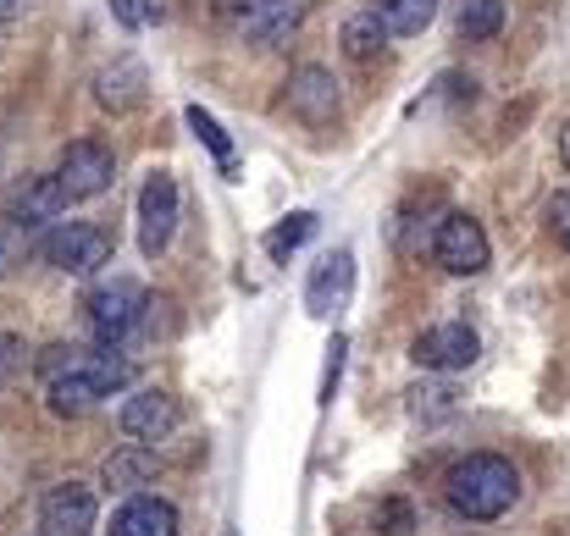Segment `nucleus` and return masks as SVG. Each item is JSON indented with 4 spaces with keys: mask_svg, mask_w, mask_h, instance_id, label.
<instances>
[{
    "mask_svg": "<svg viewBox=\"0 0 570 536\" xmlns=\"http://www.w3.org/2000/svg\"><path fill=\"white\" fill-rule=\"evenodd\" d=\"M184 117H189V128H194V133H199V145H205V150L216 156V167H222V172L233 178V145H227V133H222V122H216L210 111H199V106H189Z\"/></svg>",
    "mask_w": 570,
    "mask_h": 536,
    "instance_id": "obj_24",
    "label": "nucleus"
},
{
    "mask_svg": "<svg viewBox=\"0 0 570 536\" xmlns=\"http://www.w3.org/2000/svg\"><path fill=\"white\" fill-rule=\"evenodd\" d=\"M311 238H316V210H294V216H283L261 244H266V255H272V260H288V255H299Z\"/></svg>",
    "mask_w": 570,
    "mask_h": 536,
    "instance_id": "obj_20",
    "label": "nucleus"
},
{
    "mask_svg": "<svg viewBox=\"0 0 570 536\" xmlns=\"http://www.w3.org/2000/svg\"><path fill=\"white\" fill-rule=\"evenodd\" d=\"M67 205H72V199H67V188H61V182L56 178H33V182H22V188H17V199H11V210H6V216L45 227V221H56Z\"/></svg>",
    "mask_w": 570,
    "mask_h": 536,
    "instance_id": "obj_16",
    "label": "nucleus"
},
{
    "mask_svg": "<svg viewBox=\"0 0 570 536\" xmlns=\"http://www.w3.org/2000/svg\"><path fill=\"white\" fill-rule=\"evenodd\" d=\"M28 370V344L17 332H0V387H11Z\"/></svg>",
    "mask_w": 570,
    "mask_h": 536,
    "instance_id": "obj_26",
    "label": "nucleus"
},
{
    "mask_svg": "<svg viewBox=\"0 0 570 536\" xmlns=\"http://www.w3.org/2000/svg\"><path fill=\"white\" fill-rule=\"evenodd\" d=\"M288 111L299 117V122H311V128H327L333 117H338V83H333V72L327 67H299L294 78H288Z\"/></svg>",
    "mask_w": 570,
    "mask_h": 536,
    "instance_id": "obj_13",
    "label": "nucleus"
},
{
    "mask_svg": "<svg viewBox=\"0 0 570 536\" xmlns=\"http://www.w3.org/2000/svg\"><path fill=\"white\" fill-rule=\"evenodd\" d=\"M178 398L173 393H161V387H145V393H134L128 404H122V415H117V426L134 437V443H161V437H173L178 431Z\"/></svg>",
    "mask_w": 570,
    "mask_h": 536,
    "instance_id": "obj_12",
    "label": "nucleus"
},
{
    "mask_svg": "<svg viewBox=\"0 0 570 536\" xmlns=\"http://www.w3.org/2000/svg\"><path fill=\"white\" fill-rule=\"evenodd\" d=\"M549 232L570 249V188H560V193L549 199Z\"/></svg>",
    "mask_w": 570,
    "mask_h": 536,
    "instance_id": "obj_30",
    "label": "nucleus"
},
{
    "mask_svg": "<svg viewBox=\"0 0 570 536\" xmlns=\"http://www.w3.org/2000/svg\"><path fill=\"white\" fill-rule=\"evenodd\" d=\"M443 498L454 515L465 520H499L515 509L521 498V470L504 454H465L449 476H443Z\"/></svg>",
    "mask_w": 570,
    "mask_h": 536,
    "instance_id": "obj_1",
    "label": "nucleus"
},
{
    "mask_svg": "<svg viewBox=\"0 0 570 536\" xmlns=\"http://www.w3.org/2000/svg\"><path fill=\"white\" fill-rule=\"evenodd\" d=\"M504 28V0H454V33L460 39H493Z\"/></svg>",
    "mask_w": 570,
    "mask_h": 536,
    "instance_id": "obj_21",
    "label": "nucleus"
},
{
    "mask_svg": "<svg viewBox=\"0 0 570 536\" xmlns=\"http://www.w3.org/2000/svg\"><path fill=\"white\" fill-rule=\"evenodd\" d=\"M560 156H566V167H570V128L560 133Z\"/></svg>",
    "mask_w": 570,
    "mask_h": 536,
    "instance_id": "obj_32",
    "label": "nucleus"
},
{
    "mask_svg": "<svg viewBox=\"0 0 570 536\" xmlns=\"http://www.w3.org/2000/svg\"><path fill=\"white\" fill-rule=\"evenodd\" d=\"M227 536H238V532H227Z\"/></svg>",
    "mask_w": 570,
    "mask_h": 536,
    "instance_id": "obj_33",
    "label": "nucleus"
},
{
    "mask_svg": "<svg viewBox=\"0 0 570 536\" xmlns=\"http://www.w3.org/2000/svg\"><path fill=\"white\" fill-rule=\"evenodd\" d=\"M17 6H22V0H0V22H6V17H11Z\"/></svg>",
    "mask_w": 570,
    "mask_h": 536,
    "instance_id": "obj_31",
    "label": "nucleus"
},
{
    "mask_svg": "<svg viewBox=\"0 0 570 536\" xmlns=\"http://www.w3.org/2000/svg\"><path fill=\"white\" fill-rule=\"evenodd\" d=\"M145 89H150V78H145V61H111L100 78H95V100L106 106V111H139L145 106Z\"/></svg>",
    "mask_w": 570,
    "mask_h": 536,
    "instance_id": "obj_15",
    "label": "nucleus"
},
{
    "mask_svg": "<svg viewBox=\"0 0 570 536\" xmlns=\"http://www.w3.org/2000/svg\"><path fill=\"white\" fill-rule=\"evenodd\" d=\"M78 355H83V349H67V344H50V349H39V359H33V370H39L45 381H56V376H67V370L78 365Z\"/></svg>",
    "mask_w": 570,
    "mask_h": 536,
    "instance_id": "obj_28",
    "label": "nucleus"
},
{
    "mask_svg": "<svg viewBox=\"0 0 570 536\" xmlns=\"http://www.w3.org/2000/svg\"><path fill=\"white\" fill-rule=\"evenodd\" d=\"M404 398H410L404 409H410V420H415V426H443V420H454V415H460V404H465V393H460V387H449V381H421V387H410Z\"/></svg>",
    "mask_w": 570,
    "mask_h": 536,
    "instance_id": "obj_17",
    "label": "nucleus"
},
{
    "mask_svg": "<svg viewBox=\"0 0 570 536\" xmlns=\"http://www.w3.org/2000/svg\"><path fill=\"white\" fill-rule=\"evenodd\" d=\"M111 172H117L111 150H106V145H95V139H78V145H67V150H61L56 182L67 188V199H95V193H106V188H111Z\"/></svg>",
    "mask_w": 570,
    "mask_h": 536,
    "instance_id": "obj_9",
    "label": "nucleus"
},
{
    "mask_svg": "<svg viewBox=\"0 0 570 536\" xmlns=\"http://www.w3.org/2000/svg\"><path fill=\"white\" fill-rule=\"evenodd\" d=\"M476 355H482V338H476V327H465V321H438V327H426V332L410 344V359H415L421 370H432V376L471 370Z\"/></svg>",
    "mask_w": 570,
    "mask_h": 536,
    "instance_id": "obj_5",
    "label": "nucleus"
},
{
    "mask_svg": "<svg viewBox=\"0 0 570 536\" xmlns=\"http://www.w3.org/2000/svg\"><path fill=\"white\" fill-rule=\"evenodd\" d=\"M111 17L122 28H150V22H161V6L156 0H111Z\"/></svg>",
    "mask_w": 570,
    "mask_h": 536,
    "instance_id": "obj_27",
    "label": "nucleus"
},
{
    "mask_svg": "<svg viewBox=\"0 0 570 536\" xmlns=\"http://www.w3.org/2000/svg\"><path fill=\"white\" fill-rule=\"evenodd\" d=\"M372 526H377L382 536H410L415 532V509H410L404 498H382L377 515H372Z\"/></svg>",
    "mask_w": 570,
    "mask_h": 536,
    "instance_id": "obj_25",
    "label": "nucleus"
},
{
    "mask_svg": "<svg viewBox=\"0 0 570 536\" xmlns=\"http://www.w3.org/2000/svg\"><path fill=\"white\" fill-rule=\"evenodd\" d=\"M145 310H150L145 288L128 282V277H111V282H100V288L89 294L83 321H89V332H95L106 349H117L122 338H134V332L145 327Z\"/></svg>",
    "mask_w": 570,
    "mask_h": 536,
    "instance_id": "obj_3",
    "label": "nucleus"
},
{
    "mask_svg": "<svg viewBox=\"0 0 570 536\" xmlns=\"http://www.w3.org/2000/svg\"><path fill=\"white\" fill-rule=\"evenodd\" d=\"M95 515H100L95 493L78 487V482H61L39 504V536H89L95 532Z\"/></svg>",
    "mask_w": 570,
    "mask_h": 536,
    "instance_id": "obj_10",
    "label": "nucleus"
},
{
    "mask_svg": "<svg viewBox=\"0 0 570 536\" xmlns=\"http://www.w3.org/2000/svg\"><path fill=\"white\" fill-rule=\"evenodd\" d=\"M39 244H45V238H33V221L0 216V277L22 271V266L33 260V249H39Z\"/></svg>",
    "mask_w": 570,
    "mask_h": 536,
    "instance_id": "obj_22",
    "label": "nucleus"
},
{
    "mask_svg": "<svg viewBox=\"0 0 570 536\" xmlns=\"http://www.w3.org/2000/svg\"><path fill=\"white\" fill-rule=\"evenodd\" d=\"M216 22L238 39H283L294 28V0H216Z\"/></svg>",
    "mask_w": 570,
    "mask_h": 536,
    "instance_id": "obj_8",
    "label": "nucleus"
},
{
    "mask_svg": "<svg viewBox=\"0 0 570 536\" xmlns=\"http://www.w3.org/2000/svg\"><path fill=\"white\" fill-rule=\"evenodd\" d=\"M350 294H355V255L350 249L322 255L316 271H311V282H305V310L327 321V316H338L350 305Z\"/></svg>",
    "mask_w": 570,
    "mask_h": 536,
    "instance_id": "obj_11",
    "label": "nucleus"
},
{
    "mask_svg": "<svg viewBox=\"0 0 570 536\" xmlns=\"http://www.w3.org/2000/svg\"><path fill=\"white\" fill-rule=\"evenodd\" d=\"M150 476H156V448H150V443H128V448L111 454L106 470H100V482H106L111 493H139Z\"/></svg>",
    "mask_w": 570,
    "mask_h": 536,
    "instance_id": "obj_18",
    "label": "nucleus"
},
{
    "mask_svg": "<svg viewBox=\"0 0 570 536\" xmlns=\"http://www.w3.org/2000/svg\"><path fill=\"white\" fill-rule=\"evenodd\" d=\"M128 381H134V359L100 344V349L78 355V365H72L67 376L50 381V409H56V415H89L100 398L122 393Z\"/></svg>",
    "mask_w": 570,
    "mask_h": 536,
    "instance_id": "obj_2",
    "label": "nucleus"
},
{
    "mask_svg": "<svg viewBox=\"0 0 570 536\" xmlns=\"http://www.w3.org/2000/svg\"><path fill=\"white\" fill-rule=\"evenodd\" d=\"M366 11L387 28V39H410V33H421L438 17V0H372Z\"/></svg>",
    "mask_w": 570,
    "mask_h": 536,
    "instance_id": "obj_19",
    "label": "nucleus"
},
{
    "mask_svg": "<svg viewBox=\"0 0 570 536\" xmlns=\"http://www.w3.org/2000/svg\"><path fill=\"white\" fill-rule=\"evenodd\" d=\"M344 355H350V344H344V338H333V344H327V365H322V404H333V393H338Z\"/></svg>",
    "mask_w": 570,
    "mask_h": 536,
    "instance_id": "obj_29",
    "label": "nucleus"
},
{
    "mask_svg": "<svg viewBox=\"0 0 570 536\" xmlns=\"http://www.w3.org/2000/svg\"><path fill=\"white\" fill-rule=\"evenodd\" d=\"M338 39H344V50H350L355 61H372V56H382V44H387V28H382L372 11H355Z\"/></svg>",
    "mask_w": 570,
    "mask_h": 536,
    "instance_id": "obj_23",
    "label": "nucleus"
},
{
    "mask_svg": "<svg viewBox=\"0 0 570 536\" xmlns=\"http://www.w3.org/2000/svg\"><path fill=\"white\" fill-rule=\"evenodd\" d=\"M178 532V509L156 493H134L117 515H111V536H173Z\"/></svg>",
    "mask_w": 570,
    "mask_h": 536,
    "instance_id": "obj_14",
    "label": "nucleus"
},
{
    "mask_svg": "<svg viewBox=\"0 0 570 536\" xmlns=\"http://www.w3.org/2000/svg\"><path fill=\"white\" fill-rule=\"evenodd\" d=\"M111 249L117 244H111V232L100 221H56L45 232V244H39V255L67 277H95L100 266H111Z\"/></svg>",
    "mask_w": 570,
    "mask_h": 536,
    "instance_id": "obj_4",
    "label": "nucleus"
},
{
    "mask_svg": "<svg viewBox=\"0 0 570 536\" xmlns=\"http://www.w3.org/2000/svg\"><path fill=\"white\" fill-rule=\"evenodd\" d=\"M173 232H178V182L173 172H150L139 188V249L156 260L167 255Z\"/></svg>",
    "mask_w": 570,
    "mask_h": 536,
    "instance_id": "obj_7",
    "label": "nucleus"
},
{
    "mask_svg": "<svg viewBox=\"0 0 570 536\" xmlns=\"http://www.w3.org/2000/svg\"><path fill=\"white\" fill-rule=\"evenodd\" d=\"M488 232L471 221V216H443L438 221V238H432V260L443 266V271H454V277H476V271H488Z\"/></svg>",
    "mask_w": 570,
    "mask_h": 536,
    "instance_id": "obj_6",
    "label": "nucleus"
}]
</instances>
